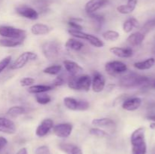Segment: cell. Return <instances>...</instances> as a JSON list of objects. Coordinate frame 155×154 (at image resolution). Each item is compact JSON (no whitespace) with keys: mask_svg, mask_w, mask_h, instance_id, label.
<instances>
[{"mask_svg":"<svg viewBox=\"0 0 155 154\" xmlns=\"http://www.w3.org/2000/svg\"><path fill=\"white\" fill-rule=\"evenodd\" d=\"M133 154H146L147 144L145 141V129L143 127L138 128L132 133L130 137Z\"/></svg>","mask_w":155,"mask_h":154,"instance_id":"obj_1","label":"cell"},{"mask_svg":"<svg viewBox=\"0 0 155 154\" xmlns=\"http://www.w3.org/2000/svg\"><path fill=\"white\" fill-rule=\"evenodd\" d=\"M120 85L126 88L141 87L145 86L151 82L150 79L145 75H139L137 74L131 73L121 77L119 81Z\"/></svg>","mask_w":155,"mask_h":154,"instance_id":"obj_2","label":"cell"},{"mask_svg":"<svg viewBox=\"0 0 155 154\" xmlns=\"http://www.w3.org/2000/svg\"><path fill=\"white\" fill-rule=\"evenodd\" d=\"M92 85V78L89 75H80L78 76L70 75L68 79V85L72 90L89 91Z\"/></svg>","mask_w":155,"mask_h":154,"instance_id":"obj_3","label":"cell"},{"mask_svg":"<svg viewBox=\"0 0 155 154\" xmlns=\"http://www.w3.org/2000/svg\"><path fill=\"white\" fill-rule=\"evenodd\" d=\"M68 33L71 35L74 38H76V39H84V40L87 41L92 46L95 47V48H102L104 45L103 41H101L99 38L92 34H89V33L83 32L82 30H76L69 29L68 30Z\"/></svg>","mask_w":155,"mask_h":154,"instance_id":"obj_4","label":"cell"},{"mask_svg":"<svg viewBox=\"0 0 155 154\" xmlns=\"http://www.w3.org/2000/svg\"><path fill=\"white\" fill-rule=\"evenodd\" d=\"M42 51L45 58L49 60H55L60 56L61 46L58 42L48 41L42 44Z\"/></svg>","mask_w":155,"mask_h":154,"instance_id":"obj_5","label":"cell"},{"mask_svg":"<svg viewBox=\"0 0 155 154\" xmlns=\"http://www.w3.org/2000/svg\"><path fill=\"white\" fill-rule=\"evenodd\" d=\"M0 36L6 39L24 40L26 37V31L22 29L11 26H0Z\"/></svg>","mask_w":155,"mask_h":154,"instance_id":"obj_6","label":"cell"},{"mask_svg":"<svg viewBox=\"0 0 155 154\" xmlns=\"http://www.w3.org/2000/svg\"><path fill=\"white\" fill-rule=\"evenodd\" d=\"M37 57V54L33 51H24L22 54H20L17 57L16 60L10 65L9 69H12V70L21 69L24 66H25L26 64L28 63L29 62L36 60Z\"/></svg>","mask_w":155,"mask_h":154,"instance_id":"obj_7","label":"cell"},{"mask_svg":"<svg viewBox=\"0 0 155 154\" xmlns=\"http://www.w3.org/2000/svg\"><path fill=\"white\" fill-rule=\"evenodd\" d=\"M64 104L65 107L70 110H80L84 111L89 108V104L88 101L83 100H77L71 97H66L64 98Z\"/></svg>","mask_w":155,"mask_h":154,"instance_id":"obj_8","label":"cell"},{"mask_svg":"<svg viewBox=\"0 0 155 154\" xmlns=\"http://www.w3.org/2000/svg\"><path fill=\"white\" fill-rule=\"evenodd\" d=\"M105 71L110 75H117L127 72L128 68L125 63L120 60H112L105 63Z\"/></svg>","mask_w":155,"mask_h":154,"instance_id":"obj_9","label":"cell"},{"mask_svg":"<svg viewBox=\"0 0 155 154\" xmlns=\"http://www.w3.org/2000/svg\"><path fill=\"white\" fill-rule=\"evenodd\" d=\"M73 125L68 122L59 123L53 127V132L60 138H67L71 134L73 131Z\"/></svg>","mask_w":155,"mask_h":154,"instance_id":"obj_10","label":"cell"},{"mask_svg":"<svg viewBox=\"0 0 155 154\" xmlns=\"http://www.w3.org/2000/svg\"><path fill=\"white\" fill-rule=\"evenodd\" d=\"M16 12L20 16L27 19L35 21L39 18V13L33 8L26 5H21L16 8Z\"/></svg>","mask_w":155,"mask_h":154,"instance_id":"obj_11","label":"cell"},{"mask_svg":"<svg viewBox=\"0 0 155 154\" xmlns=\"http://www.w3.org/2000/svg\"><path fill=\"white\" fill-rule=\"evenodd\" d=\"M105 83L106 81L104 75L98 71H95L92 75V85H91L92 91L95 93L102 91L105 87Z\"/></svg>","mask_w":155,"mask_h":154,"instance_id":"obj_12","label":"cell"},{"mask_svg":"<svg viewBox=\"0 0 155 154\" xmlns=\"http://www.w3.org/2000/svg\"><path fill=\"white\" fill-rule=\"evenodd\" d=\"M54 127V122L51 119H45L39 123L36 129V135L39 137H43L50 132Z\"/></svg>","mask_w":155,"mask_h":154,"instance_id":"obj_13","label":"cell"},{"mask_svg":"<svg viewBox=\"0 0 155 154\" xmlns=\"http://www.w3.org/2000/svg\"><path fill=\"white\" fill-rule=\"evenodd\" d=\"M109 3V0H89L85 5V11L88 14L95 13Z\"/></svg>","mask_w":155,"mask_h":154,"instance_id":"obj_14","label":"cell"},{"mask_svg":"<svg viewBox=\"0 0 155 154\" xmlns=\"http://www.w3.org/2000/svg\"><path fill=\"white\" fill-rule=\"evenodd\" d=\"M16 125L13 121L7 118L0 117V132L13 134L16 132Z\"/></svg>","mask_w":155,"mask_h":154,"instance_id":"obj_15","label":"cell"},{"mask_svg":"<svg viewBox=\"0 0 155 154\" xmlns=\"http://www.w3.org/2000/svg\"><path fill=\"white\" fill-rule=\"evenodd\" d=\"M142 100L139 97L127 98L122 103V108L127 111H135L141 107Z\"/></svg>","mask_w":155,"mask_h":154,"instance_id":"obj_16","label":"cell"},{"mask_svg":"<svg viewBox=\"0 0 155 154\" xmlns=\"http://www.w3.org/2000/svg\"><path fill=\"white\" fill-rule=\"evenodd\" d=\"M64 66L67 72L70 74V75H74V76H78L83 72V69L80 65L73 60H65L63 62Z\"/></svg>","mask_w":155,"mask_h":154,"instance_id":"obj_17","label":"cell"},{"mask_svg":"<svg viewBox=\"0 0 155 154\" xmlns=\"http://www.w3.org/2000/svg\"><path fill=\"white\" fill-rule=\"evenodd\" d=\"M110 52L120 58H129L133 55V50L131 48L111 47Z\"/></svg>","mask_w":155,"mask_h":154,"instance_id":"obj_18","label":"cell"},{"mask_svg":"<svg viewBox=\"0 0 155 154\" xmlns=\"http://www.w3.org/2000/svg\"><path fill=\"white\" fill-rule=\"evenodd\" d=\"M145 35L142 32H136L128 36L127 41L130 46L136 47L140 45L145 40Z\"/></svg>","mask_w":155,"mask_h":154,"instance_id":"obj_19","label":"cell"},{"mask_svg":"<svg viewBox=\"0 0 155 154\" xmlns=\"http://www.w3.org/2000/svg\"><path fill=\"white\" fill-rule=\"evenodd\" d=\"M52 30L49 26L43 24H35L31 27V33L35 36H45Z\"/></svg>","mask_w":155,"mask_h":154,"instance_id":"obj_20","label":"cell"},{"mask_svg":"<svg viewBox=\"0 0 155 154\" xmlns=\"http://www.w3.org/2000/svg\"><path fill=\"white\" fill-rule=\"evenodd\" d=\"M137 5V0H128L127 4L121 5L117 8V11L122 14H129L133 12Z\"/></svg>","mask_w":155,"mask_h":154,"instance_id":"obj_21","label":"cell"},{"mask_svg":"<svg viewBox=\"0 0 155 154\" xmlns=\"http://www.w3.org/2000/svg\"><path fill=\"white\" fill-rule=\"evenodd\" d=\"M92 125L98 128H110L115 125V122L110 118H96L92 119Z\"/></svg>","mask_w":155,"mask_h":154,"instance_id":"obj_22","label":"cell"},{"mask_svg":"<svg viewBox=\"0 0 155 154\" xmlns=\"http://www.w3.org/2000/svg\"><path fill=\"white\" fill-rule=\"evenodd\" d=\"M54 88L52 85H33L30 86L27 90V91L30 94H37L41 93H46V92L51 91Z\"/></svg>","mask_w":155,"mask_h":154,"instance_id":"obj_23","label":"cell"},{"mask_svg":"<svg viewBox=\"0 0 155 154\" xmlns=\"http://www.w3.org/2000/svg\"><path fill=\"white\" fill-rule=\"evenodd\" d=\"M155 64V59L154 57H150L142 61H138L133 64L136 69L139 70H147L152 68Z\"/></svg>","mask_w":155,"mask_h":154,"instance_id":"obj_24","label":"cell"},{"mask_svg":"<svg viewBox=\"0 0 155 154\" xmlns=\"http://www.w3.org/2000/svg\"><path fill=\"white\" fill-rule=\"evenodd\" d=\"M59 147L66 154H83L81 149L73 143H61Z\"/></svg>","mask_w":155,"mask_h":154,"instance_id":"obj_25","label":"cell"},{"mask_svg":"<svg viewBox=\"0 0 155 154\" xmlns=\"http://www.w3.org/2000/svg\"><path fill=\"white\" fill-rule=\"evenodd\" d=\"M65 47L70 50H73L75 51H79L83 48L84 44L82 42L79 41L76 38H70L65 43Z\"/></svg>","mask_w":155,"mask_h":154,"instance_id":"obj_26","label":"cell"},{"mask_svg":"<svg viewBox=\"0 0 155 154\" xmlns=\"http://www.w3.org/2000/svg\"><path fill=\"white\" fill-rule=\"evenodd\" d=\"M27 111H28V109L27 107H22V106H14L8 110L7 114L11 117H18V116L27 113Z\"/></svg>","mask_w":155,"mask_h":154,"instance_id":"obj_27","label":"cell"},{"mask_svg":"<svg viewBox=\"0 0 155 154\" xmlns=\"http://www.w3.org/2000/svg\"><path fill=\"white\" fill-rule=\"evenodd\" d=\"M138 27H139L138 20L135 18H130L123 24V30L126 33H129L132 32L133 28H136Z\"/></svg>","mask_w":155,"mask_h":154,"instance_id":"obj_28","label":"cell"},{"mask_svg":"<svg viewBox=\"0 0 155 154\" xmlns=\"http://www.w3.org/2000/svg\"><path fill=\"white\" fill-rule=\"evenodd\" d=\"M23 42H24V40L4 38V39H0V46L7 47V48H15V47L21 45Z\"/></svg>","mask_w":155,"mask_h":154,"instance_id":"obj_29","label":"cell"},{"mask_svg":"<svg viewBox=\"0 0 155 154\" xmlns=\"http://www.w3.org/2000/svg\"><path fill=\"white\" fill-rule=\"evenodd\" d=\"M102 37L106 41L115 42L120 38V33L115 30H107L102 33Z\"/></svg>","mask_w":155,"mask_h":154,"instance_id":"obj_30","label":"cell"},{"mask_svg":"<svg viewBox=\"0 0 155 154\" xmlns=\"http://www.w3.org/2000/svg\"><path fill=\"white\" fill-rule=\"evenodd\" d=\"M62 70V66L61 65H51V66H48V67H45L43 69L42 72L45 74H48V75H58Z\"/></svg>","mask_w":155,"mask_h":154,"instance_id":"obj_31","label":"cell"},{"mask_svg":"<svg viewBox=\"0 0 155 154\" xmlns=\"http://www.w3.org/2000/svg\"><path fill=\"white\" fill-rule=\"evenodd\" d=\"M35 98H36V102L39 104H42V105L49 104L51 101V97L45 93L37 94V95H36V96H35Z\"/></svg>","mask_w":155,"mask_h":154,"instance_id":"obj_32","label":"cell"},{"mask_svg":"<svg viewBox=\"0 0 155 154\" xmlns=\"http://www.w3.org/2000/svg\"><path fill=\"white\" fill-rule=\"evenodd\" d=\"M89 134L98 137H105L107 136H108V134L105 131L101 129L100 128H98V127L90 128V130H89Z\"/></svg>","mask_w":155,"mask_h":154,"instance_id":"obj_33","label":"cell"},{"mask_svg":"<svg viewBox=\"0 0 155 154\" xmlns=\"http://www.w3.org/2000/svg\"><path fill=\"white\" fill-rule=\"evenodd\" d=\"M89 15V18L92 20L95 23H96V24L98 26H101V24L104 22V17L103 15L99 14H96V13H93V14H90Z\"/></svg>","mask_w":155,"mask_h":154,"instance_id":"obj_34","label":"cell"},{"mask_svg":"<svg viewBox=\"0 0 155 154\" xmlns=\"http://www.w3.org/2000/svg\"><path fill=\"white\" fill-rule=\"evenodd\" d=\"M12 61V56H8L0 61V74L10 65Z\"/></svg>","mask_w":155,"mask_h":154,"instance_id":"obj_35","label":"cell"},{"mask_svg":"<svg viewBox=\"0 0 155 154\" xmlns=\"http://www.w3.org/2000/svg\"><path fill=\"white\" fill-rule=\"evenodd\" d=\"M35 83V79L31 77H25L20 80V85L22 87H30Z\"/></svg>","mask_w":155,"mask_h":154,"instance_id":"obj_36","label":"cell"},{"mask_svg":"<svg viewBox=\"0 0 155 154\" xmlns=\"http://www.w3.org/2000/svg\"><path fill=\"white\" fill-rule=\"evenodd\" d=\"M68 25H69V27H71V29H72V30H83V27H82L78 22L74 21V20H72L71 18V20L68 21Z\"/></svg>","mask_w":155,"mask_h":154,"instance_id":"obj_37","label":"cell"},{"mask_svg":"<svg viewBox=\"0 0 155 154\" xmlns=\"http://www.w3.org/2000/svg\"><path fill=\"white\" fill-rule=\"evenodd\" d=\"M65 83V80L61 75H58V76L56 77L54 79V80L52 82V86L53 87H58V86L63 85Z\"/></svg>","mask_w":155,"mask_h":154,"instance_id":"obj_38","label":"cell"},{"mask_svg":"<svg viewBox=\"0 0 155 154\" xmlns=\"http://www.w3.org/2000/svg\"><path fill=\"white\" fill-rule=\"evenodd\" d=\"M35 153L36 154H51L50 153L49 148L47 146H39L38 148H36V151H35Z\"/></svg>","mask_w":155,"mask_h":154,"instance_id":"obj_39","label":"cell"},{"mask_svg":"<svg viewBox=\"0 0 155 154\" xmlns=\"http://www.w3.org/2000/svg\"><path fill=\"white\" fill-rule=\"evenodd\" d=\"M155 27V21L154 19L151 20V21H148L147 23H145V24L143 27V30L145 32H148L149 30H152L153 28Z\"/></svg>","mask_w":155,"mask_h":154,"instance_id":"obj_40","label":"cell"},{"mask_svg":"<svg viewBox=\"0 0 155 154\" xmlns=\"http://www.w3.org/2000/svg\"><path fill=\"white\" fill-rule=\"evenodd\" d=\"M8 145L7 139L3 137H0V152L5 148V146Z\"/></svg>","mask_w":155,"mask_h":154,"instance_id":"obj_41","label":"cell"},{"mask_svg":"<svg viewBox=\"0 0 155 154\" xmlns=\"http://www.w3.org/2000/svg\"><path fill=\"white\" fill-rule=\"evenodd\" d=\"M16 154H27V150L25 147H23L18 151Z\"/></svg>","mask_w":155,"mask_h":154,"instance_id":"obj_42","label":"cell"},{"mask_svg":"<svg viewBox=\"0 0 155 154\" xmlns=\"http://www.w3.org/2000/svg\"><path fill=\"white\" fill-rule=\"evenodd\" d=\"M147 119L150 121H152V122H155V115H151V116H148L147 117Z\"/></svg>","mask_w":155,"mask_h":154,"instance_id":"obj_43","label":"cell"},{"mask_svg":"<svg viewBox=\"0 0 155 154\" xmlns=\"http://www.w3.org/2000/svg\"><path fill=\"white\" fill-rule=\"evenodd\" d=\"M150 128H151V129H155V122H153L151 124V125H150Z\"/></svg>","mask_w":155,"mask_h":154,"instance_id":"obj_44","label":"cell"},{"mask_svg":"<svg viewBox=\"0 0 155 154\" xmlns=\"http://www.w3.org/2000/svg\"><path fill=\"white\" fill-rule=\"evenodd\" d=\"M151 87H152L153 88H155V79L152 82V83H151Z\"/></svg>","mask_w":155,"mask_h":154,"instance_id":"obj_45","label":"cell"},{"mask_svg":"<svg viewBox=\"0 0 155 154\" xmlns=\"http://www.w3.org/2000/svg\"><path fill=\"white\" fill-rule=\"evenodd\" d=\"M154 51H155V48H154Z\"/></svg>","mask_w":155,"mask_h":154,"instance_id":"obj_46","label":"cell"},{"mask_svg":"<svg viewBox=\"0 0 155 154\" xmlns=\"http://www.w3.org/2000/svg\"><path fill=\"white\" fill-rule=\"evenodd\" d=\"M154 21H155V18H154Z\"/></svg>","mask_w":155,"mask_h":154,"instance_id":"obj_47","label":"cell"}]
</instances>
